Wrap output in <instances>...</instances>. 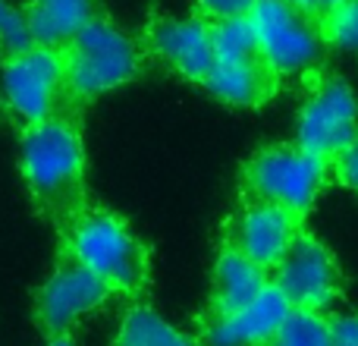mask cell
Returning a JSON list of instances; mask_svg holds the SVG:
<instances>
[{"instance_id":"1","label":"cell","mask_w":358,"mask_h":346,"mask_svg":"<svg viewBox=\"0 0 358 346\" xmlns=\"http://www.w3.org/2000/svg\"><path fill=\"white\" fill-rule=\"evenodd\" d=\"M19 170L41 217L66 230L88 208L85 145L73 117H50L22 126Z\"/></svg>"},{"instance_id":"2","label":"cell","mask_w":358,"mask_h":346,"mask_svg":"<svg viewBox=\"0 0 358 346\" xmlns=\"http://www.w3.org/2000/svg\"><path fill=\"white\" fill-rule=\"evenodd\" d=\"M60 246L82 261L94 277L110 286L113 296L138 299L151 280L148 246L129 230L120 214L104 208H85L66 230Z\"/></svg>"},{"instance_id":"3","label":"cell","mask_w":358,"mask_h":346,"mask_svg":"<svg viewBox=\"0 0 358 346\" xmlns=\"http://www.w3.org/2000/svg\"><path fill=\"white\" fill-rule=\"evenodd\" d=\"M63 69L73 104H85L107 92L129 85L138 79L145 50L132 35H126L110 19H98L76 32L73 41L63 44Z\"/></svg>"},{"instance_id":"4","label":"cell","mask_w":358,"mask_h":346,"mask_svg":"<svg viewBox=\"0 0 358 346\" xmlns=\"http://www.w3.org/2000/svg\"><path fill=\"white\" fill-rule=\"evenodd\" d=\"M330 179V164L302 151L296 142L258 148L242 167V192L252 202L277 205L305 217Z\"/></svg>"},{"instance_id":"5","label":"cell","mask_w":358,"mask_h":346,"mask_svg":"<svg viewBox=\"0 0 358 346\" xmlns=\"http://www.w3.org/2000/svg\"><path fill=\"white\" fill-rule=\"evenodd\" d=\"M248 22L255 32L258 57L280 82L289 76H308L321 67L327 44L321 38L317 19L305 16L286 0H255Z\"/></svg>"},{"instance_id":"6","label":"cell","mask_w":358,"mask_h":346,"mask_svg":"<svg viewBox=\"0 0 358 346\" xmlns=\"http://www.w3.org/2000/svg\"><path fill=\"white\" fill-rule=\"evenodd\" d=\"M3 101L19 126L41 123L50 117H69L66 69H63V50L29 44L19 54L3 57Z\"/></svg>"},{"instance_id":"7","label":"cell","mask_w":358,"mask_h":346,"mask_svg":"<svg viewBox=\"0 0 358 346\" xmlns=\"http://www.w3.org/2000/svg\"><path fill=\"white\" fill-rule=\"evenodd\" d=\"M110 299V286L101 277H94L76 255H69L60 246L54 271L35 293L31 315H35V324L44 337H63L73 334V328L82 318L104 309Z\"/></svg>"},{"instance_id":"8","label":"cell","mask_w":358,"mask_h":346,"mask_svg":"<svg viewBox=\"0 0 358 346\" xmlns=\"http://www.w3.org/2000/svg\"><path fill=\"white\" fill-rule=\"evenodd\" d=\"M358 139V101L346 79L327 76L305 98L296 123V145L321 161H334Z\"/></svg>"},{"instance_id":"9","label":"cell","mask_w":358,"mask_h":346,"mask_svg":"<svg viewBox=\"0 0 358 346\" xmlns=\"http://www.w3.org/2000/svg\"><path fill=\"white\" fill-rule=\"evenodd\" d=\"M271 284L289 303V309L324 312L343 293V274L330 249L302 230L289 252L271 271Z\"/></svg>"},{"instance_id":"10","label":"cell","mask_w":358,"mask_h":346,"mask_svg":"<svg viewBox=\"0 0 358 346\" xmlns=\"http://www.w3.org/2000/svg\"><path fill=\"white\" fill-rule=\"evenodd\" d=\"M302 217L292 214L277 205L252 202L245 198L242 208L227 221L223 230V246L236 249L239 255H245L248 261H255L258 268H264L267 274L280 265L289 246L302 233Z\"/></svg>"},{"instance_id":"11","label":"cell","mask_w":358,"mask_h":346,"mask_svg":"<svg viewBox=\"0 0 358 346\" xmlns=\"http://www.w3.org/2000/svg\"><path fill=\"white\" fill-rule=\"evenodd\" d=\"M289 312V303L280 296V290L267 284L261 296L236 312L204 309L198 315L195 340L198 346H267Z\"/></svg>"},{"instance_id":"12","label":"cell","mask_w":358,"mask_h":346,"mask_svg":"<svg viewBox=\"0 0 358 346\" xmlns=\"http://www.w3.org/2000/svg\"><path fill=\"white\" fill-rule=\"evenodd\" d=\"M145 50L167 63L176 76L201 85L214 69L210 22L195 16H155L145 29Z\"/></svg>"},{"instance_id":"13","label":"cell","mask_w":358,"mask_h":346,"mask_svg":"<svg viewBox=\"0 0 358 346\" xmlns=\"http://www.w3.org/2000/svg\"><path fill=\"white\" fill-rule=\"evenodd\" d=\"M210 98L229 107H261L277 95L280 79L267 69L261 57L242 60H214V69L201 82Z\"/></svg>"},{"instance_id":"14","label":"cell","mask_w":358,"mask_h":346,"mask_svg":"<svg viewBox=\"0 0 358 346\" xmlns=\"http://www.w3.org/2000/svg\"><path fill=\"white\" fill-rule=\"evenodd\" d=\"M267 284H271V274H267L264 268L248 261L245 255H239L236 249L220 246L217 261H214V286H210L208 312L242 309V305H248L255 296H261Z\"/></svg>"},{"instance_id":"15","label":"cell","mask_w":358,"mask_h":346,"mask_svg":"<svg viewBox=\"0 0 358 346\" xmlns=\"http://www.w3.org/2000/svg\"><path fill=\"white\" fill-rule=\"evenodd\" d=\"M22 16L31 44L63 48L94 19V0H31Z\"/></svg>"},{"instance_id":"16","label":"cell","mask_w":358,"mask_h":346,"mask_svg":"<svg viewBox=\"0 0 358 346\" xmlns=\"http://www.w3.org/2000/svg\"><path fill=\"white\" fill-rule=\"evenodd\" d=\"M113 346H198V340L182 334L179 328H173L151 305L136 303L123 315V321H120Z\"/></svg>"},{"instance_id":"17","label":"cell","mask_w":358,"mask_h":346,"mask_svg":"<svg viewBox=\"0 0 358 346\" xmlns=\"http://www.w3.org/2000/svg\"><path fill=\"white\" fill-rule=\"evenodd\" d=\"M267 346H330V321L324 312L292 309Z\"/></svg>"},{"instance_id":"18","label":"cell","mask_w":358,"mask_h":346,"mask_svg":"<svg viewBox=\"0 0 358 346\" xmlns=\"http://www.w3.org/2000/svg\"><path fill=\"white\" fill-rule=\"evenodd\" d=\"M210 48H214V60L258 57V44H255V32H252L248 16H233V19H217V22H210Z\"/></svg>"},{"instance_id":"19","label":"cell","mask_w":358,"mask_h":346,"mask_svg":"<svg viewBox=\"0 0 358 346\" xmlns=\"http://www.w3.org/2000/svg\"><path fill=\"white\" fill-rule=\"evenodd\" d=\"M321 38L327 48L358 50V0H343L321 19Z\"/></svg>"},{"instance_id":"20","label":"cell","mask_w":358,"mask_h":346,"mask_svg":"<svg viewBox=\"0 0 358 346\" xmlns=\"http://www.w3.org/2000/svg\"><path fill=\"white\" fill-rule=\"evenodd\" d=\"M29 44H31V38H29L25 16L16 6L6 4V0H0V50H3V57L19 54V50H25Z\"/></svg>"},{"instance_id":"21","label":"cell","mask_w":358,"mask_h":346,"mask_svg":"<svg viewBox=\"0 0 358 346\" xmlns=\"http://www.w3.org/2000/svg\"><path fill=\"white\" fill-rule=\"evenodd\" d=\"M198 16L217 22V19H233V16H248L255 0H195Z\"/></svg>"},{"instance_id":"22","label":"cell","mask_w":358,"mask_h":346,"mask_svg":"<svg viewBox=\"0 0 358 346\" xmlns=\"http://www.w3.org/2000/svg\"><path fill=\"white\" fill-rule=\"evenodd\" d=\"M330 173H334V177L340 179L346 189L358 192V139L349 145V148H343L334 161H330Z\"/></svg>"},{"instance_id":"23","label":"cell","mask_w":358,"mask_h":346,"mask_svg":"<svg viewBox=\"0 0 358 346\" xmlns=\"http://www.w3.org/2000/svg\"><path fill=\"white\" fill-rule=\"evenodd\" d=\"M330 321V346H358V315H336Z\"/></svg>"},{"instance_id":"24","label":"cell","mask_w":358,"mask_h":346,"mask_svg":"<svg viewBox=\"0 0 358 346\" xmlns=\"http://www.w3.org/2000/svg\"><path fill=\"white\" fill-rule=\"evenodd\" d=\"M286 4L296 6V10H302L305 16H311V19H317V22H321V19L327 16L336 4H343V0H286Z\"/></svg>"},{"instance_id":"25","label":"cell","mask_w":358,"mask_h":346,"mask_svg":"<svg viewBox=\"0 0 358 346\" xmlns=\"http://www.w3.org/2000/svg\"><path fill=\"white\" fill-rule=\"evenodd\" d=\"M44 346H79V343L73 340V334H63V337H48Z\"/></svg>"}]
</instances>
